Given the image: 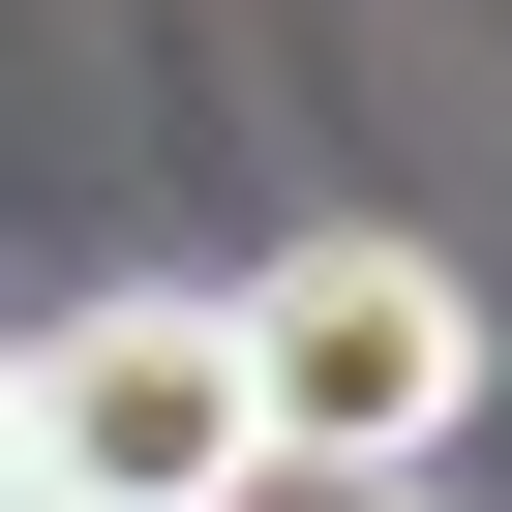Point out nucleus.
<instances>
[{
    "instance_id": "obj_2",
    "label": "nucleus",
    "mask_w": 512,
    "mask_h": 512,
    "mask_svg": "<svg viewBox=\"0 0 512 512\" xmlns=\"http://www.w3.org/2000/svg\"><path fill=\"white\" fill-rule=\"evenodd\" d=\"M31 482L61 512H241L272 482V392H241V302H61L31 332Z\"/></svg>"
},
{
    "instance_id": "obj_3",
    "label": "nucleus",
    "mask_w": 512,
    "mask_h": 512,
    "mask_svg": "<svg viewBox=\"0 0 512 512\" xmlns=\"http://www.w3.org/2000/svg\"><path fill=\"white\" fill-rule=\"evenodd\" d=\"M0 482H31V332H0Z\"/></svg>"
},
{
    "instance_id": "obj_1",
    "label": "nucleus",
    "mask_w": 512,
    "mask_h": 512,
    "mask_svg": "<svg viewBox=\"0 0 512 512\" xmlns=\"http://www.w3.org/2000/svg\"><path fill=\"white\" fill-rule=\"evenodd\" d=\"M241 392H272V482H422L452 422H482V272L452 241H272L241 272Z\"/></svg>"
},
{
    "instance_id": "obj_4",
    "label": "nucleus",
    "mask_w": 512,
    "mask_h": 512,
    "mask_svg": "<svg viewBox=\"0 0 512 512\" xmlns=\"http://www.w3.org/2000/svg\"><path fill=\"white\" fill-rule=\"evenodd\" d=\"M302 512H452V482H302Z\"/></svg>"
},
{
    "instance_id": "obj_5",
    "label": "nucleus",
    "mask_w": 512,
    "mask_h": 512,
    "mask_svg": "<svg viewBox=\"0 0 512 512\" xmlns=\"http://www.w3.org/2000/svg\"><path fill=\"white\" fill-rule=\"evenodd\" d=\"M0 512H61V482H0Z\"/></svg>"
}]
</instances>
